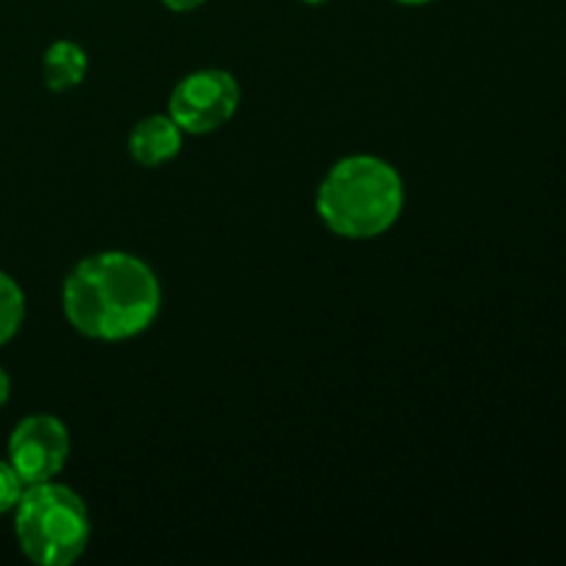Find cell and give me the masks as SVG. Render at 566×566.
<instances>
[{
  "mask_svg": "<svg viewBox=\"0 0 566 566\" xmlns=\"http://www.w3.org/2000/svg\"><path fill=\"white\" fill-rule=\"evenodd\" d=\"M302 3H307V6H321V3H329V0H302Z\"/></svg>",
  "mask_w": 566,
  "mask_h": 566,
  "instance_id": "cell-13",
  "label": "cell"
},
{
  "mask_svg": "<svg viewBox=\"0 0 566 566\" xmlns=\"http://www.w3.org/2000/svg\"><path fill=\"white\" fill-rule=\"evenodd\" d=\"M6 401H9V376L0 368V409L6 407Z\"/></svg>",
  "mask_w": 566,
  "mask_h": 566,
  "instance_id": "cell-11",
  "label": "cell"
},
{
  "mask_svg": "<svg viewBox=\"0 0 566 566\" xmlns=\"http://www.w3.org/2000/svg\"><path fill=\"white\" fill-rule=\"evenodd\" d=\"M64 315L88 340L119 343L153 326L160 285L144 260L127 252H99L81 260L64 280Z\"/></svg>",
  "mask_w": 566,
  "mask_h": 566,
  "instance_id": "cell-1",
  "label": "cell"
},
{
  "mask_svg": "<svg viewBox=\"0 0 566 566\" xmlns=\"http://www.w3.org/2000/svg\"><path fill=\"white\" fill-rule=\"evenodd\" d=\"M22 492H25V484L17 475V470L11 468L9 462L0 459V514L14 512V506L20 503Z\"/></svg>",
  "mask_w": 566,
  "mask_h": 566,
  "instance_id": "cell-9",
  "label": "cell"
},
{
  "mask_svg": "<svg viewBox=\"0 0 566 566\" xmlns=\"http://www.w3.org/2000/svg\"><path fill=\"white\" fill-rule=\"evenodd\" d=\"M396 3H403V6H426V3H431V0H396Z\"/></svg>",
  "mask_w": 566,
  "mask_h": 566,
  "instance_id": "cell-12",
  "label": "cell"
},
{
  "mask_svg": "<svg viewBox=\"0 0 566 566\" xmlns=\"http://www.w3.org/2000/svg\"><path fill=\"white\" fill-rule=\"evenodd\" d=\"M160 3L171 11H193V9H199L205 0H160Z\"/></svg>",
  "mask_w": 566,
  "mask_h": 566,
  "instance_id": "cell-10",
  "label": "cell"
},
{
  "mask_svg": "<svg viewBox=\"0 0 566 566\" xmlns=\"http://www.w3.org/2000/svg\"><path fill=\"white\" fill-rule=\"evenodd\" d=\"M127 149H130L133 160L138 166L155 169V166L166 164V160L180 155L182 127L171 116H147V119H142L130 130Z\"/></svg>",
  "mask_w": 566,
  "mask_h": 566,
  "instance_id": "cell-6",
  "label": "cell"
},
{
  "mask_svg": "<svg viewBox=\"0 0 566 566\" xmlns=\"http://www.w3.org/2000/svg\"><path fill=\"white\" fill-rule=\"evenodd\" d=\"M315 210L335 235L370 241L385 235L401 219L403 180L387 160L352 155L332 166L324 177Z\"/></svg>",
  "mask_w": 566,
  "mask_h": 566,
  "instance_id": "cell-2",
  "label": "cell"
},
{
  "mask_svg": "<svg viewBox=\"0 0 566 566\" xmlns=\"http://www.w3.org/2000/svg\"><path fill=\"white\" fill-rule=\"evenodd\" d=\"M70 459V431L53 415H28L9 437V464L22 484H44L64 470Z\"/></svg>",
  "mask_w": 566,
  "mask_h": 566,
  "instance_id": "cell-5",
  "label": "cell"
},
{
  "mask_svg": "<svg viewBox=\"0 0 566 566\" xmlns=\"http://www.w3.org/2000/svg\"><path fill=\"white\" fill-rule=\"evenodd\" d=\"M22 318H25V296L20 285L0 271V346H6L20 332Z\"/></svg>",
  "mask_w": 566,
  "mask_h": 566,
  "instance_id": "cell-8",
  "label": "cell"
},
{
  "mask_svg": "<svg viewBox=\"0 0 566 566\" xmlns=\"http://www.w3.org/2000/svg\"><path fill=\"white\" fill-rule=\"evenodd\" d=\"M42 72L50 92H70V88L81 86L88 72L86 50L81 44L70 42V39H59L44 53Z\"/></svg>",
  "mask_w": 566,
  "mask_h": 566,
  "instance_id": "cell-7",
  "label": "cell"
},
{
  "mask_svg": "<svg viewBox=\"0 0 566 566\" xmlns=\"http://www.w3.org/2000/svg\"><path fill=\"white\" fill-rule=\"evenodd\" d=\"M14 534L20 551L39 566H70L83 556L92 520L83 497L55 481L31 484L14 506Z\"/></svg>",
  "mask_w": 566,
  "mask_h": 566,
  "instance_id": "cell-3",
  "label": "cell"
},
{
  "mask_svg": "<svg viewBox=\"0 0 566 566\" xmlns=\"http://www.w3.org/2000/svg\"><path fill=\"white\" fill-rule=\"evenodd\" d=\"M241 105V86L224 70H199L182 77L169 97V116L182 133L205 136L235 116Z\"/></svg>",
  "mask_w": 566,
  "mask_h": 566,
  "instance_id": "cell-4",
  "label": "cell"
}]
</instances>
